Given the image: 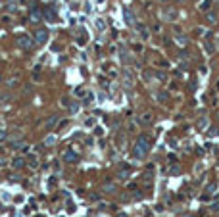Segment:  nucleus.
Instances as JSON below:
<instances>
[{
	"mask_svg": "<svg viewBox=\"0 0 219 217\" xmlns=\"http://www.w3.org/2000/svg\"><path fill=\"white\" fill-rule=\"evenodd\" d=\"M17 46L23 48V50H31L33 48V38H29L27 35H23V37L17 38Z\"/></svg>",
	"mask_w": 219,
	"mask_h": 217,
	"instance_id": "obj_1",
	"label": "nucleus"
},
{
	"mask_svg": "<svg viewBox=\"0 0 219 217\" xmlns=\"http://www.w3.org/2000/svg\"><path fill=\"white\" fill-rule=\"evenodd\" d=\"M175 17H177V12H175L173 8H165L161 12V19H165V21H173Z\"/></svg>",
	"mask_w": 219,
	"mask_h": 217,
	"instance_id": "obj_2",
	"label": "nucleus"
},
{
	"mask_svg": "<svg viewBox=\"0 0 219 217\" xmlns=\"http://www.w3.org/2000/svg\"><path fill=\"white\" fill-rule=\"evenodd\" d=\"M35 40H37L39 44H44L46 40H48V31H46V29H39L37 35H35Z\"/></svg>",
	"mask_w": 219,
	"mask_h": 217,
	"instance_id": "obj_3",
	"label": "nucleus"
},
{
	"mask_svg": "<svg viewBox=\"0 0 219 217\" xmlns=\"http://www.w3.org/2000/svg\"><path fill=\"white\" fill-rule=\"evenodd\" d=\"M79 160V156L73 150H67V152L64 154V161H67V163H75V161Z\"/></svg>",
	"mask_w": 219,
	"mask_h": 217,
	"instance_id": "obj_4",
	"label": "nucleus"
},
{
	"mask_svg": "<svg viewBox=\"0 0 219 217\" xmlns=\"http://www.w3.org/2000/svg\"><path fill=\"white\" fill-rule=\"evenodd\" d=\"M136 146L144 148V150H148L150 148V140L146 138V136H138V140H136Z\"/></svg>",
	"mask_w": 219,
	"mask_h": 217,
	"instance_id": "obj_5",
	"label": "nucleus"
},
{
	"mask_svg": "<svg viewBox=\"0 0 219 217\" xmlns=\"http://www.w3.org/2000/svg\"><path fill=\"white\" fill-rule=\"evenodd\" d=\"M133 152H135V158H136V160H142V158H144V154H146V150L135 144V150H133Z\"/></svg>",
	"mask_w": 219,
	"mask_h": 217,
	"instance_id": "obj_6",
	"label": "nucleus"
},
{
	"mask_svg": "<svg viewBox=\"0 0 219 217\" xmlns=\"http://www.w3.org/2000/svg\"><path fill=\"white\" fill-rule=\"evenodd\" d=\"M125 21L129 23V25H135V17H133V13L129 10H125Z\"/></svg>",
	"mask_w": 219,
	"mask_h": 217,
	"instance_id": "obj_7",
	"label": "nucleus"
},
{
	"mask_svg": "<svg viewBox=\"0 0 219 217\" xmlns=\"http://www.w3.org/2000/svg\"><path fill=\"white\" fill-rule=\"evenodd\" d=\"M56 121H58V115H54V117H50V119L46 121V129H52L54 125H56Z\"/></svg>",
	"mask_w": 219,
	"mask_h": 217,
	"instance_id": "obj_8",
	"label": "nucleus"
},
{
	"mask_svg": "<svg viewBox=\"0 0 219 217\" xmlns=\"http://www.w3.org/2000/svg\"><path fill=\"white\" fill-rule=\"evenodd\" d=\"M54 142H56V136H54V134H50V136H46V140H44V144H46V146H52V144H54Z\"/></svg>",
	"mask_w": 219,
	"mask_h": 217,
	"instance_id": "obj_9",
	"label": "nucleus"
},
{
	"mask_svg": "<svg viewBox=\"0 0 219 217\" xmlns=\"http://www.w3.org/2000/svg\"><path fill=\"white\" fill-rule=\"evenodd\" d=\"M96 27L100 31H104V29H106V21H104V19H96Z\"/></svg>",
	"mask_w": 219,
	"mask_h": 217,
	"instance_id": "obj_10",
	"label": "nucleus"
},
{
	"mask_svg": "<svg viewBox=\"0 0 219 217\" xmlns=\"http://www.w3.org/2000/svg\"><path fill=\"white\" fill-rule=\"evenodd\" d=\"M119 54H121V60H123V62H125V64H127V50H125L123 46H121V48H119Z\"/></svg>",
	"mask_w": 219,
	"mask_h": 217,
	"instance_id": "obj_11",
	"label": "nucleus"
},
{
	"mask_svg": "<svg viewBox=\"0 0 219 217\" xmlns=\"http://www.w3.org/2000/svg\"><path fill=\"white\" fill-rule=\"evenodd\" d=\"M23 163H25V161L21 160V158H15V160H13V167H21Z\"/></svg>",
	"mask_w": 219,
	"mask_h": 217,
	"instance_id": "obj_12",
	"label": "nucleus"
},
{
	"mask_svg": "<svg viewBox=\"0 0 219 217\" xmlns=\"http://www.w3.org/2000/svg\"><path fill=\"white\" fill-rule=\"evenodd\" d=\"M169 173H171V175H179V173H181V167H179V165H173Z\"/></svg>",
	"mask_w": 219,
	"mask_h": 217,
	"instance_id": "obj_13",
	"label": "nucleus"
},
{
	"mask_svg": "<svg viewBox=\"0 0 219 217\" xmlns=\"http://www.w3.org/2000/svg\"><path fill=\"white\" fill-rule=\"evenodd\" d=\"M177 42H179V44H187V37H185V35H179V37H177Z\"/></svg>",
	"mask_w": 219,
	"mask_h": 217,
	"instance_id": "obj_14",
	"label": "nucleus"
},
{
	"mask_svg": "<svg viewBox=\"0 0 219 217\" xmlns=\"http://www.w3.org/2000/svg\"><path fill=\"white\" fill-rule=\"evenodd\" d=\"M138 31H140V37L142 38H148V31H146L144 27H138Z\"/></svg>",
	"mask_w": 219,
	"mask_h": 217,
	"instance_id": "obj_15",
	"label": "nucleus"
},
{
	"mask_svg": "<svg viewBox=\"0 0 219 217\" xmlns=\"http://www.w3.org/2000/svg\"><path fill=\"white\" fill-rule=\"evenodd\" d=\"M6 100H10V94H8V92L0 94V104H2V102H6Z\"/></svg>",
	"mask_w": 219,
	"mask_h": 217,
	"instance_id": "obj_16",
	"label": "nucleus"
},
{
	"mask_svg": "<svg viewBox=\"0 0 219 217\" xmlns=\"http://www.w3.org/2000/svg\"><path fill=\"white\" fill-rule=\"evenodd\" d=\"M31 15H33V19H40V12H39V10H33Z\"/></svg>",
	"mask_w": 219,
	"mask_h": 217,
	"instance_id": "obj_17",
	"label": "nucleus"
},
{
	"mask_svg": "<svg viewBox=\"0 0 219 217\" xmlns=\"http://www.w3.org/2000/svg\"><path fill=\"white\" fill-rule=\"evenodd\" d=\"M142 121L146 123V121H152V114H144L142 115Z\"/></svg>",
	"mask_w": 219,
	"mask_h": 217,
	"instance_id": "obj_18",
	"label": "nucleus"
},
{
	"mask_svg": "<svg viewBox=\"0 0 219 217\" xmlns=\"http://www.w3.org/2000/svg\"><path fill=\"white\" fill-rule=\"evenodd\" d=\"M210 6H212V0H208V2H204V4H202L200 8H202V10H208Z\"/></svg>",
	"mask_w": 219,
	"mask_h": 217,
	"instance_id": "obj_19",
	"label": "nucleus"
},
{
	"mask_svg": "<svg viewBox=\"0 0 219 217\" xmlns=\"http://www.w3.org/2000/svg\"><path fill=\"white\" fill-rule=\"evenodd\" d=\"M85 125H87V127H92V125H94V119H92V117H89V119L85 121Z\"/></svg>",
	"mask_w": 219,
	"mask_h": 217,
	"instance_id": "obj_20",
	"label": "nucleus"
},
{
	"mask_svg": "<svg viewBox=\"0 0 219 217\" xmlns=\"http://www.w3.org/2000/svg\"><path fill=\"white\" fill-rule=\"evenodd\" d=\"M208 19H210V21L213 23V21H215L217 17H215V13H213V12H210V13H208Z\"/></svg>",
	"mask_w": 219,
	"mask_h": 217,
	"instance_id": "obj_21",
	"label": "nucleus"
},
{
	"mask_svg": "<svg viewBox=\"0 0 219 217\" xmlns=\"http://www.w3.org/2000/svg\"><path fill=\"white\" fill-rule=\"evenodd\" d=\"M158 100H160V102H165V100H167V94H158Z\"/></svg>",
	"mask_w": 219,
	"mask_h": 217,
	"instance_id": "obj_22",
	"label": "nucleus"
},
{
	"mask_svg": "<svg viewBox=\"0 0 219 217\" xmlns=\"http://www.w3.org/2000/svg\"><path fill=\"white\" fill-rule=\"evenodd\" d=\"M206 52L208 54H213V44H206Z\"/></svg>",
	"mask_w": 219,
	"mask_h": 217,
	"instance_id": "obj_23",
	"label": "nucleus"
},
{
	"mask_svg": "<svg viewBox=\"0 0 219 217\" xmlns=\"http://www.w3.org/2000/svg\"><path fill=\"white\" fill-rule=\"evenodd\" d=\"M8 85H10V87H15V85H17V79H10Z\"/></svg>",
	"mask_w": 219,
	"mask_h": 217,
	"instance_id": "obj_24",
	"label": "nucleus"
},
{
	"mask_svg": "<svg viewBox=\"0 0 219 217\" xmlns=\"http://www.w3.org/2000/svg\"><path fill=\"white\" fill-rule=\"evenodd\" d=\"M67 104H69V98L64 96V98H62V106H67Z\"/></svg>",
	"mask_w": 219,
	"mask_h": 217,
	"instance_id": "obj_25",
	"label": "nucleus"
},
{
	"mask_svg": "<svg viewBox=\"0 0 219 217\" xmlns=\"http://www.w3.org/2000/svg\"><path fill=\"white\" fill-rule=\"evenodd\" d=\"M133 198H136V200H140V198H142V194H140V192H135V194H133Z\"/></svg>",
	"mask_w": 219,
	"mask_h": 217,
	"instance_id": "obj_26",
	"label": "nucleus"
},
{
	"mask_svg": "<svg viewBox=\"0 0 219 217\" xmlns=\"http://www.w3.org/2000/svg\"><path fill=\"white\" fill-rule=\"evenodd\" d=\"M4 138H6V133H4V131H0V142L4 140Z\"/></svg>",
	"mask_w": 219,
	"mask_h": 217,
	"instance_id": "obj_27",
	"label": "nucleus"
},
{
	"mask_svg": "<svg viewBox=\"0 0 219 217\" xmlns=\"http://www.w3.org/2000/svg\"><path fill=\"white\" fill-rule=\"evenodd\" d=\"M119 217H125V213H121V215H119Z\"/></svg>",
	"mask_w": 219,
	"mask_h": 217,
	"instance_id": "obj_28",
	"label": "nucleus"
},
{
	"mask_svg": "<svg viewBox=\"0 0 219 217\" xmlns=\"http://www.w3.org/2000/svg\"><path fill=\"white\" fill-rule=\"evenodd\" d=\"M179 2H183V0H179Z\"/></svg>",
	"mask_w": 219,
	"mask_h": 217,
	"instance_id": "obj_29",
	"label": "nucleus"
},
{
	"mask_svg": "<svg viewBox=\"0 0 219 217\" xmlns=\"http://www.w3.org/2000/svg\"><path fill=\"white\" fill-rule=\"evenodd\" d=\"M196 2H198V0H196Z\"/></svg>",
	"mask_w": 219,
	"mask_h": 217,
	"instance_id": "obj_30",
	"label": "nucleus"
}]
</instances>
